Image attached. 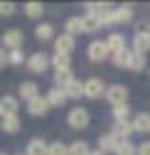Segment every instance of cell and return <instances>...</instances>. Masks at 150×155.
Returning <instances> with one entry per match:
<instances>
[{
    "instance_id": "1",
    "label": "cell",
    "mask_w": 150,
    "mask_h": 155,
    "mask_svg": "<svg viewBox=\"0 0 150 155\" xmlns=\"http://www.w3.org/2000/svg\"><path fill=\"white\" fill-rule=\"evenodd\" d=\"M68 126L73 130H84L89 126V112L84 107H75V110L68 112Z\"/></svg>"
},
{
    "instance_id": "2",
    "label": "cell",
    "mask_w": 150,
    "mask_h": 155,
    "mask_svg": "<svg viewBox=\"0 0 150 155\" xmlns=\"http://www.w3.org/2000/svg\"><path fill=\"white\" fill-rule=\"evenodd\" d=\"M87 55H89L91 62H105V59L109 57V48H107L105 41H93V44H89Z\"/></svg>"
},
{
    "instance_id": "3",
    "label": "cell",
    "mask_w": 150,
    "mask_h": 155,
    "mask_svg": "<svg viewBox=\"0 0 150 155\" xmlns=\"http://www.w3.org/2000/svg\"><path fill=\"white\" fill-rule=\"evenodd\" d=\"M107 101L111 103V105H121V103L127 101V87H123V84H114V87H109L105 91Z\"/></svg>"
},
{
    "instance_id": "4",
    "label": "cell",
    "mask_w": 150,
    "mask_h": 155,
    "mask_svg": "<svg viewBox=\"0 0 150 155\" xmlns=\"http://www.w3.org/2000/svg\"><path fill=\"white\" fill-rule=\"evenodd\" d=\"M102 94H105V82L100 78H91L84 82V96L87 98H100Z\"/></svg>"
},
{
    "instance_id": "5",
    "label": "cell",
    "mask_w": 150,
    "mask_h": 155,
    "mask_svg": "<svg viewBox=\"0 0 150 155\" xmlns=\"http://www.w3.org/2000/svg\"><path fill=\"white\" fill-rule=\"evenodd\" d=\"M48 64H50V59H48V55H43V53H34L32 57H27V68L32 73H43L46 68H48Z\"/></svg>"
},
{
    "instance_id": "6",
    "label": "cell",
    "mask_w": 150,
    "mask_h": 155,
    "mask_svg": "<svg viewBox=\"0 0 150 155\" xmlns=\"http://www.w3.org/2000/svg\"><path fill=\"white\" fill-rule=\"evenodd\" d=\"M48 110H50L48 98H41V96L32 98V101H30V105H27V112H30L32 116H43Z\"/></svg>"
},
{
    "instance_id": "7",
    "label": "cell",
    "mask_w": 150,
    "mask_h": 155,
    "mask_svg": "<svg viewBox=\"0 0 150 155\" xmlns=\"http://www.w3.org/2000/svg\"><path fill=\"white\" fill-rule=\"evenodd\" d=\"M132 132H134L132 121H116V123H114V132H111V135L116 137V139H121V141H130Z\"/></svg>"
},
{
    "instance_id": "8",
    "label": "cell",
    "mask_w": 150,
    "mask_h": 155,
    "mask_svg": "<svg viewBox=\"0 0 150 155\" xmlns=\"http://www.w3.org/2000/svg\"><path fill=\"white\" fill-rule=\"evenodd\" d=\"M18 112V101L14 96H2L0 98V116L5 119V116H11Z\"/></svg>"
},
{
    "instance_id": "9",
    "label": "cell",
    "mask_w": 150,
    "mask_h": 155,
    "mask_svg": "<svg viewBox=\"0 0 150 155\" xmlns=\"http://www.w3.org/2000/svg\"><path fill=\"white\" fill-rule=\"evenodd\" d=\"M2 44L11 50H18V46L23 44V32L21 30H7L5 37H2Z\"/></svg>"
},
{
    "instance_id": "10",
    "label": "cell",
    "mask_w": 150,
    "mask_h": 155,
    "mask_svg": "<svg viewBox=\"0 0 150 155\" xmlns=\"http://www.w3.org/2000/svg\"><path fill=\"white\" fill-rule=\"evenodd\" d=\"M73 48H75V39H73L71 34H62V37H57V41H55V50H57V53L71 55Z\"/></svg>"
},
{
    "instance_id": "11",
    "label": "cell",
    "mask_w": 150,
    "mask_h": 155,
    "mask_svg": "<svg viewBox=\"0 0 150 155\" xmlns=\"http://www.w3.org/2000/svg\"><path fill=\"white\" fill-rule=\"evenodd\" d=\"M150 50V32H136L134 34V53L145 55Z\"/></svg>"
},
{
    "instance_id": "12",
    "label": "cell",
    "mask_w": 150,
    "mask_h": 155,
    "mask_svg": "<svg viewBox=\"0 0 150 155\" xmlns=\"http://www.w3.org/2000/svg\"><path fill=\"white\" fill-rule=\"evenodd\" d=\"M118 144H121V139H116L114 135H100V139H98V146L102 153H116Z\"/></svg>"
},
{
    "instance_id": "13",
    "label": "cell",
    "mask_w": 150,
    "mask_h": 155,
    "mask_svg": "<svg viewBox=\"0 0 150 155\" xmlns=\"http://www.w3.org/2000/svg\"><path fill=\"white\" fill-rule=\"evenodd\" d=\"M132 128L134 132H150V114L148 112H139L132 121Z\"/></svg>"
},
{
    "instance_id": "14",
    "label": "cell",
    "mask_w": 150,
    "mask_h": 155,
    "mask_svg": "<svg viewBox=\"0 0 150 155\" xmlns=\"http://www.w3.org/2000/svg\"><path fill=\"white\" fill-rule=\"evenodd\" d=\"M107 44V48H109V53H121V50H125V39H123V34H118V32H114V34H109V39L105 41Z\"/></svg>"
},
{
    "instance_id": "15",
    "label": "cell",
    "mask_w": 150,
    "mask_h": 155,
    "mask_svg": "<svg viewBox=\"0 0 150 155\" xmlns=\"http://www.w3.org/2000/svg\"><path fill=\"white\" fill-rule=\"evenodd\" d=\"M46 98H48V103H50V107H62L64 105V103H66V91H64V89H59V87H53V89H50V94H48V96H46Z\"/></svg>"
},
{
    "instance_id": "16",
    "label": "cell",
    "mask_w": 150,
    "mask_h": 155,
    "mask_svg": "<svg viewBox=\"0 0 150 155\" xmlns=\"http://www.w3.org/2000/svg\"><path fill=\"white\" fill-rule=\"evenodd\" d=\"M0 128H2L5 132H9V135L18 132V130H21V119H18V114L5 116V119H2V123H0Z\"/></svg>"
},
{
    "instance_id": "17",
    "label": "cell",
    "mask_w": 150,
    "mask_h": 155,
    "mask_svg": "<svg viewBox=\"0 0 150 155\" xmlns=\"http://www.w3.org/2000/svg\"><path fill=\"white\" fill-rule=\"evenodd\" d=\"M64 91H66L68 98H82L84 96V82H80V80H71V82L64 87Z\"/></svg>"
},
{
    "instance_id": "18",
    "label": "cell",
    "mask_w": 150,
    "mask_h": 155,
    "mask_svg": "<svg viewBox=\"0 0 150 155\" xmlns=\"http://www.w3.org/2000/svg\"><path fill=\"white\" fill-rule=\"evenodd\" d=\"M132 18H134L132 7L123 5V7H118V9H114V23H130Z\"/></svg>"
},
{
    "instance_id": "19",
    "label": "cell",
    "mask_w": 150,
    "mask_h": 155,
    "mask_svg": "<svg viewBox=\"0 0 150 155\" xmlns=\"http://www.w3.org/2000/svg\"><path fill=\"white\" fill-rule=\"evenodd\" d=\"M18 94H21V98H25V101L30 103L32 98H37V96H39V87H37L34 82H30V80H27V82H23V84H21Z\"/></svg>"
},
{
    "instance_id": "20",
    "label": "cell",
    "mask_w": 150,
    "mask_h": 155,
    "mask_svg": "<svg viewBox=\"0 0 150 155\" xmlns=\"http://www.w3.org/2000/svg\"><path fill=\"white\" fill-rule=\"evenodd\" d=\"M25 155H48V144L43 139H32L27 144V153Z\"/></svg>"
},
{
    "instance_id": "21",
    "label": "cell",
    "mask_w": 150,
    "mask_h": 155,
    "mask_svg": "<svg viewBox=\"0 0 150 155\" xmlns=\"http://www.w3.org/2000/svg\"><path fill=\"white\" fill-rule=\"evenodd\" d=\"M50 62H53L55 71H64V68H68V66H71V55H64V53H55Z\"/></svg>"
},
{
    "instance_id": "22",
    "label": "cell",
    "mask_w": 150,
    "mask_h": 155,
    "mask_svg": "<svg viewBox=\"0 0 150 155\" xmlns=\"http://www.w3.org/2000/svg\"><path fill=\"white\" fill-rule=\"evenodd\" d=\"M71 80H75L73 78V73H71V68H64V71H55V82H57V87L59 89H64Z\"/></svg>"
},
{
    "instance_id": "23",
    "label": "cell",
    "mask_w": 150,
    "mask_h": 155,
    "mask_svg": "<svg viewBox=\"0 0 150 155\" xmlns=\"http://www.w3.org/2000/svg\"><path fill=\"white\" fill-rule=\"evenodd\" d=\"M87 12H89V16H102V14H107V12H111L109 9V5H105V2H89L87 5Z\"/></svg>"
},
{
    "instance_id": "24",
    "label": "cell",
    "mask_w": 150,
    "mask_h": 155,
    "mask_svg": "<svg viewBox=\"0 0 150 155\" xmlns=\"http://www.w3.org/2000/svg\"><path fill=\"white\" fill-rule=\"evenodd\" d=\"M66 34H84V30H82V18H68L66 21Z\"/></svg>"
},
{
    "instance_id": "25",
    "label": "cell",
    "mask_w": 150,
    "mask_h": 155,
    "mask_svg": "<svg viewBox=\"0 0 150 155\" xmlns=\"http://www.w3.org/2000/svg\"><path fill=\"white\" fill-rule=\"evenodd\" d=\"M127 68H130V71H143V68H145V55L132 53L130 64H127Z\"/></svg>"
},
{
    "instance_id": "26",
    "label": "cell",
    "mask_w": 150,
    "mask_h": 155,
    "mask_svg": "<svg viewBox=\"0 0 150 155\" xmlns=\"http://www.w3.org/2000/svg\"><path fill=\"white\" fill-rule=\"evenodd\" d=\"M53 32H55V30H53V25H50V23H41L39 28L34 30L37 39H41V41H48V39L53 37Z\"/></svg>"
},
{
    "instance_id": "27",
    "label": "cell",
    "mask_w": 150,
    "mask_h": 155,
    "mask_svg": "<svg viewBox=\"0 0 150 155\" xmlns=\"http://www.w3.org/2000/svg\"><path fill=\"white\" fill-rule=\"evenodd\" d=\"M25 12H27L30 18H41V16H43V5H41V2H27V5H25Z\"/></svg>"
},
{
    "instance_id": "28",
    "label": "cell",
    "mask_w": 150,
    "mask_h": 155,
    "mask_svg": "<svg viewBox=\"0 0 150 155\" xmlns=\"http://www.w3.org/2000/svg\"><path fill=\"white\" fill-rule=\"evenodd\" d=\"M98 28H100V21H98L96 16H89L87 14L82 18V30H84V32H96Z\"/></svg>"
},
{
    "instance_id": "29",
    "label": "cell",
    "mask_w": 150,
    "mask_h": 155,
    "mask_svg": "<svg viewBox=\"0 0 150 155\" xmlns=\"http://www.w3.org/2000/svg\"><path fill=\"white\" fill-rule=\"evenodd\" d=\"M130 57H132L130 50H121V53L114 55V64H116L118 68H127V64H130Z\"/></svg>"
},
{
    "instance_id": "30",
    "label": "cell",
    "mask_w": 150,
    "mask_h": 155,
    "mask_svg": "<svg viewBox=\"0 0 150 155\" xmlns=\"http://www.w3.org/2000/svg\"><path fill=\"white\" fill-rule=\"evenodd\" d=\"M127 116H130V105H125V103L114 105V119L116 121H127Z\"/></svg>"
},
{
    "instance_id": "31",
    "label": "cell",
    "mask_w": 150,
    "mask_h": 155,
    "mask_svg": "<svg viewBox=\"0 0 150 155\" xmlns=\"http://www.w3.org/2000/svg\"><path fill=\"white\" fill-rule=\"evenodd\" d=\"M116 155H136V146L132 141H121L116 148Z\"/></svg>"
},
{
    "instance_id": "32",
    "label": "cell",
    "mask_w": 150,
    "mask_h": 155,
    "mask_svg": "<svg viewBox=\"0 0 150 155\" xmlns=\"http://www.w3.org/2000/svg\"><path fill=\"white\" fill-rule=\"evenodd\" d=\"M68 155H89V146L84 141H73V146L68 148Z\"/></svg>"
},
{
    "instance_id": "33",
    "label": "cell",
    "mask_w": 150,
    "mask_h": 155,
    "mask_svg": "<svg viewBox=\"0 0 150 155\" xmlns=\"http://www.w3.org/2000/svg\"><path fill=\"white\" fill-rule=\"evenodd\" d=\"M48 155H68V146H64L62 141H55L48 146Z\"/></svg>"
},
{
    "instance_id": "34",
    "label": "cell",
    "mask_w": 150,
    "mask_h": 155,
    "mask_svg": "<svg viewBox=\"0 0 150 155\" xmlns=\"http://www.w3.org/2000/svg\"><path fill=\"white\" fill-rule=\"evenodd\" d=\"M23 62H25V55L21 53V50H11V53H9V64H14V66H21Z\"/></svg>"
},
{
    "instance_id": "35",
    "label": "cell",
    "mask_w": 150,
    "mask_h": 155,
    "mask_svg": "<svg viewBox=\"0 0 150 155\" xmlns=\"http://www.w3.org/2000/svg\"><path fill=\"white\" fill-rule=\"evenodd\" d=\"M14 14V5L11 2H0V16H11Z\"/></svg>"
},
{
    "instance_id": "36",
    "label": "cell",
    "mask_w": 150,
    "mask_h": 155,
    "mask_svg": "<svg viewBox=\"0 0 150 155\" xmlns=\"http://www.w3.org/2000/svg\"><path fill=\"white\" fill-rule=\"evenodd\" d=\"M98 21H100V25H114V12H107V14L98 16Z\"/></svg>"
},
{
    "instance_id": "37",
    "label": "cell",
    "mask_w": 150,
    "mask_h": 155,
    "mask_svg": "<svg viewBox=\"0 0 150 155\" xmlns=\"http://www.w3.org/2000/svg\"><path fill=\"white\" fill-rule=\"evenodd\" d=\"M136 155H150V141H143V144L136 148Z\"/></svg>"
},
{
    "instance_id": "38",
    "label": "cell",
    "mask_w": 150,
    "mask_h": 155,
    "mask_svg": "<svg viewBox=\"0 0 150 155\" xmlns=\"http://www.w3.org/2000/svg\"><path fill=\"white\" fill-rule=\"evenodd\" d=\"M7 64H9V55H7L5 50H0V68H5Z\"/></svg>"
},
{
    "instance_id": "39",
    "label": "cell",
    "mask_w": 150,
    "mask_h": 155,
    "mask_svg": "<svg viewBox=\"0 0 150 155\" xmlns=\"http://www.w3.org/2000/svg\"><path fill=\"white\" fill-rule=\"evenodd\" d=\"M89 155H105V153H102V150L98 148V150H89Z\"/></svg>"
},
{
    "instance_id": "40",
    "label": "cell",
    "mask_w": 150,
    "mask_h": 155,
    "mask_svg": "<svg viewBox=\"0 0 150 155\" xmlns=\"http://www.w3.org/2000/svg\"><path fill=\"white\" fill-rule=\"evenodd\" d=\"M0 155H5V153H0Z\"/></svg>"
},
{
    "instance_id": "41",
    "label": "cell",
    "mask_w": 150,
    "mask_h": 155,
    "mask_svg": "<svg viewBox=\"0 0 150 155\" xmlns=\"http://www.w3.org/2000/svg\"><path fill=\"white\" fill-rule=\"evenodd\" d=\"M18 155H21V153H18Z\"/></svg>"
}]
</instances>
